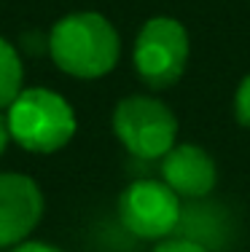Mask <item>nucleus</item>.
Wrapping results in <instances>:
<instances>
[{"instance_id":"1","label":"nucleus","mask_w":250,"mask_h":252,"mask_svg":"<svg viewBox=\"0 0 250 252\" xmlns=\"http://www.w3.org/2000/svg\"><path fill=\"white\" fill-rule=\"evenodd\" d=\"M49 57L70 78L94 81L108 75L121 57V38L108 16L97 11H73L49 30Z\"/></svg>"},{"instance_id":"2","label":"nucleus","mask_w":250,"mask_h":252,"mask_svg":"<svg viewBox=\"0 0 250 252\" xmlns=\"http://www.w3.org/2000/svg\"><path fill=\"white\" fill-rule=\"evenodd\" d=\"M11 140L27 153L49 156L70 145L78 129V118L68 99L54 89L30 86L16 94L5 107Z\"/></svg>"},{"instance_id":"3","label":"nucleus","mask_w":250,"mask_h":252,"mask_svg":"<svg viewBox=\"0 0 250 252\" xmlns=\"http://www.w3.org/2000/svg\"><path fill=\"white\" fill-rule=\"evenodd\" d=\"M113 134L143 161H162L178 145V118L162 99L148 94L124 97L113 107Z\"/></svg>"},{"instance_id":"4","label":"nucleus","mask_w":250,"mask_h":252,"mask_svg":"<svg viewBox=\"0 0 250 252\" xmlns=\"http://www.w3.org/2000/svg\"><path fill=\"white\" fill-rule=\"evenodd\" d=\"M132 64L151 89H170L186 73L188 32L172 16H151L132 46Z\"/></svg>"},{"instance_id":"5","label":"nucleus","mask_w":250,"mask_h":252,"mask_svg":"<svg viewBox=\"0 0 250 252\" xmlns=\"http://www.w3.org/2000/svg\"><path fill=\"white\" fill-rule=\"evenodd\" d=\"M183 215V199L164 180H135L118 196V220L132 236L162 242L175 233Z\"/></svg>"},{"instance_id":"6","label":"nucleus","mask_w":250,"mask_h":252,"mask_svg":"<svg viewBox=\"0 0 250 252\" xmlns=\"http://www.w3.org/2000/svg\"><path fill=\"white\" fill-rule=\"evenodd\" d=\"M43 190L30 175L0 172V250H11L30 239L43 220Z\"/></svg>"},{"instance_id":"7","label":"nucleus","mask_w":250,"mask_h":252,"mask_svg":"<svg viewBox=\"0 0 250 252\" xmlns=\"http://www.w3.org/2000/svg\"><path fill=\"white\" fill-rule=\"evenodd\" d=\"M162 180L183 201L207 199L218 183V169L213 156L202 145L178 142L162 158Z\"/></svg>"},{"instance_id":"8","label":"nucleus","mask_w":250,"mask_h":252,"mask_svg":"<svg viewBox=\"0 0 250 252\" xmlns=\"http://www.w3.org/2000/svg\"><path fill=\"white\" fill-rule=\"evenodd\" d=\"M221 212L218 204H205V199H196L188 207H183L180 215V223H178L175 233L172 236H183V239H191V242L202 244L207 250H215L223 244V236L229 233V223L226 218L215 220V215Z\"/></svg>"},{"instance_id":"9","label":"nucleus","mask_w":250,"mask_h":252,"mask_svg":"<svg viewBox=\"0 0 250 252\" xmlns=\"http://www.w3.org/2000/svg\"><path fill=\"white\" fill-rule=\"evenodd\" d=\"M22 89H25V62H22V54L11 40H5L0 35V110H5Z\"/></svg>"},{"instance_id":"10","label":"nucleus","mask_w":250,"mask_h":252,"mask_svg":"<svg viewBox=\"0 0 250 252\" xmlns=\"http://www.w3.org/2000/svg\"><path fill=\"white\" fill-rule=\"evenodd\" d=\"M234 116L240 126L250 129V73L240 81L237 86V94H234Z\"/></svg>"},{"instance_id":"11","label":"nucleus","mask_w":250,"mask_h":252,"mask_svg":"<svg viewBox=\"0 0 250 252\" xmlns=\"http://www.w3.org/2000/svg\"><path fill=\"white\" fill-rule=\"evenodd\" d=\"M153 252H210L207 247L191 242V239H183V236H167L162 242H156Z\"/></svg>"},{"instance_id":"12","label":"nucleus","mask_w":250,"mask_h":252,"mask_svg":"<svg viewBox=\"0 0 250 252\" xmlns=\"http://www.w3.org/2000/svg\"><path fill=\"white\" fill-rule=\"evenodd\" d=\"M8 252H62L59 247L49 242H35V239H25L22 244H16V247H11Z\"/></svg>"},{"instance_id":"13","label":"nucleus","mask_w":250,"mask_h":252,"mask_svg":"<svg viewBox=\"0 0 250 252\" xmlns=\"http://www.w3.org/2000/svg\"><path fill=\"white\" fill-rule=\"evenodd\" d=\"M11 131H8V121H5V110H0V156H3L5 151H8L11 145Z\"/></svg>"}]
</instances>
